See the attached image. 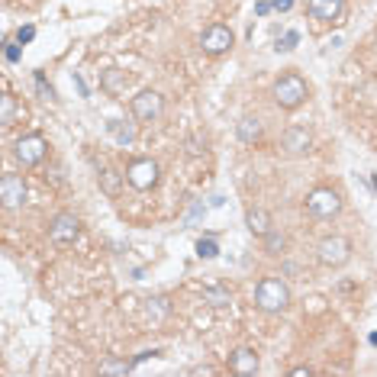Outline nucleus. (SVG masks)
<instances>
[{
	"label": "nucleus",
	"mask_w": 377,
	"mask_h": 377,
	"mask_svg": "<svg viewBox=\"0 0 377 377\" xmlns=\"http://www.w3.org/2000/svg\"><path fill=\"white\" fill-rule=\"evenodd\" d=\"M161 113H165V97L159 91H142L132 97V116L139 123H155Z\"/></svg>",
	"instance_id": "obj_7"
},
{
	"label": "nucleus",
	"mask_w": 377,
	"mask_h": 377,
	"mask_svg": "<svg viewBox=\"0 0 377 377\" xmlns=\"http://www.w3.org/2000/svg\"><path fill=\"white\" fill-rule=\"evenodd\" d=\"M123 81H126V75H123V71H116V68L104 71V91L116 94V91H120V87H123Z\"/></svg>",
	"instance_id": "obj_21"
},
{
	"label": "nucleus",
	"mask_w": 377,
	"mask_h": 377,
	"mask_svg": "<svg viewBox=\"0 0 377 377\" xmlns=\"http://www.w3.org/2000/svg\"><path fill=\"white\" fill-rule=\"evenodd\" d=\"M229 300H233V297H229L226 287H206L204 290V303H210V307H226Z\"/></svg>",
	"instance_id": "obj_19"
},
{
	"label": "nucleus",
	"mask_w": 377,
	"mask_h": 377,
	"mask_svg": "<svg viewBox=\"0 0 377 377\" xmlns=\"http://www.w3.org/2000/svg\"><path fill=\"white\" fill-rule=\"evenodd\" d=\"M307 210L309 216H316V219H332L342 213V197L329 187H316V190H309L307 197Z\"/></svg>",
	"instance_id": "obj_4"
},
{
	"label": "nucleus",
	"mask_w": 377,
	"mask_h": 377,
	"mask_svg": "<svg viewBox=\"0 0 377 377\" xmlns=\"http://www.w3.org/2000/svg\"><path fill=\"white\" fill-rule=\"evenodd\" d=\"M284 249H287V235L284 233L271 229V233L264 235V252H268V255H280Z\"/></svg>",
	"instance_id": "obj_18"
},
{
	"label": "nucleus",
	"mask_w": 377,
	"mask_h": 377,
	"mask_svg": "<svg viewBox=\"0 0 377 377\" xmlns=\"http://www.w3.org/2000/svg\"><path fill=\"white\" fill-rule=\"evenodd\" d=\"M233 46H235V36H233V30L223 26V23L210 26V30L200 36V49H204L206 55H223V52H229Z\"/></svg>",
	"instance_id": "obj_9"
},
{
	"label": "nucleus",
	"mask_w": 377,
	"mask_h": 377,
	"mask_svg": "<svg viewBox=\"0 0 377 377\" xmlns=\"http://www.w3.org/2000/svg\"><path fill=\"white\" fill-rule=\"evenodd\" d=\"M0 204L7 206V210H16V206L26 204L23 174H4V178H0Z\"/></svg>",
	"instance_id": "obj_10"
},
{
	"label": "nucleus",
	"mask_w": 377,
	"mask_h": 377,
	"mask_svg": "<svg viewBox=\"0 0 377 377\" xmlns=\"http://www.w3.org/2000/svg\"><path fill=\"white\" fill-rule=\"evenodd\" d=\"M13 116H16V104L10 94H4V97H0V123H4V126H13Z\"/></svg>",
	"instance_id": "obj_20"
},
{
	"label": "nucleus",
	"mask_w": 377,
	"mask_h": 377,
	"mask_svg": "<svg viewBox=\"0 0 377 377\" xmlns=\"http://www.w3.org/2000/svg\"><path fill=\"white\" fill-rule=\"evenodd\" d=\"M294 377H309V368H294Z\"/></svg>",
	"instance_id": "obj_31"
},
{
	"label": "nucleus",
	"mask_w": 377,
	"mask_h": 377,
	"mask_svg": "<svg viewBox=\"0 0 377 377\" xmlns=\"http://www.w3.org/2000/svg\"><path fill=\"white\" fill-rule=\"evenodd\" d=\"M316 258L323 268H342L352 261V242L345 235H326L316 245Z\"/></svg>",
	"instance_id": "obj_3"
},
{
	"label": "nucleus",
	"mask_w": 377,
	"mask_h": 377,
	"mask_svg": "<svg viewBox=\"0 0 377 377\" xmlns=\"http://www.w3.org/2000/svg\"><path fill=\"white\" fill-rule=\"evenodd\" d=\"M235 132H239V139L245 145L261 142V120H258V116H242L239 126H235Z\"/></svg>",
	"instance_id": "obj_15"
},
{
	"label": "nucleus",
	"mask_w": 377,
	"mask_h": 377,
	"mask_svg": "<svg viewBox=\"0 0 377 377\" xmlns=\"http://www.w3.org/2000/svg\"><path fill=\"white\" fill-rule=\"evenodd\" d=\"M36 87H39V94H42L46 100H55V91L46 84V78H42V75H36Z\"/></svg>",
	"instance_id": "obj_27"
},
{
	"label": "nucleus",
	"mask_w": 377,
	"mask_h": 377,
	"mask_svg": "<svg viewBox=\"0 0 377 377\" xmlns=\"http://www.w3.org/2000/svg\"><path fill=\"white\" fill-rule=\"evenodd\" d=\"M120 187H123V174L113 171V168H104V171H100V190H104L106 197H116Z\"/></svg>",
	"instance_id": "obj_16"
},
{
	"label": "nucleus",
	"mask_w": 377,
	"mask_h": 377,
	"mask_svg": "<svg viewBox=\"0 0 377 377\" xmlns=\"http://www.w3.org/2000/svg\"><path fill=\"white\" fill-rule=\"evenodd\" d=\"M197 255L210 261V258H216V255H219V245H216L213 239H200V242H197Z\"/></svg>",
	"instance_id": "obj_22"
},
{
	"label": "nucleus",
	"mask_w": 377,
	"mask_h": 377,
	"mask_svg": "<svg viewBox=\"0 0 377 377\" xmlns=\"http://www.w3.org/2000/svg\"><path fill=\"white\" fill-rule=\"evenodd\" d=\"M245 226H249L252 235H258V239H264V235L271 233V216H268V210H249L245 213Z\"/></svg>",
	"instance_id": "obj_14"
},
{
	"label": "nucleus",
	"mask_w": 377,
	"mask_h": 377,
	"mask_svg": "<svg viewBox=\"0 0 377 377\" xmlns=\"http://www.w3.org/2000/svg\"><path fill=\"white\" fill-rule=\"evenodd\" d=\"M271 7L278 10V13H287V10L294 7V0H271Z\"/></svg>",
	"instance_id": "obj_29"
},
{
	"label": "nucleus",
	"mask_w": 377,
	"mask_h": 377,
	"mask_svg": "<svg viewBox=\"0 0 377 377\" xmlns=\"http://www.w3.org/2000/svg\"><path fill=\"white\" fill-rule=\"evenodd\" d=\"M46 152H49V142L39 132H30V136H23V139H16V149H13V155H16V161L23 168H36L39 161L46 159Z\"/></svg>",
	"instance_id": "obj_5"
},
{
	"label": "nucleus",
	"mask_w": 377,
	"mask_h": 377,
	"mask_svg": "<svg viewBox=\"0 0 377 377\" xmlns=\"http://www.w3.org/2000/svg\"><path fill=\"white\" fill-rule=\"evenodd\" d=\"M271 10H274V7H271V0H258V4H255V13H258V16H268Z\"/></svg>",
	"instance_id": "obj_28"
},
{
	"label": "nucleus",
	"mask_w": 377,
	"mask_h": 377,
	"mask_svg": "<svg viewBox=\"0 0 377 377\" xmlns=\"http://www.w3.org/2000/svg\"><path fill=\"white\" fill-rule=\"evenodd\" d=\"M161 313H168V300H165V297L149 300V316H161Z\"/></svg>",
	"instance_id": "obj_25"
},
{
	"label": "nucleus",
	"mask_w": 377,
	"mask_h": 377,
	"mask_svg": "<svg viewBox=\"0 0 377 377\" xmlns=\"http://www.w3.org/2000/svg\"><path fill=\"white\" fill-rule=\"evenodd\" d=\"M129 368H132L129 361H104L100 364V374H126Z\"/></svg>",
	"instance_id": "obj_24"
},
{
	"label": "nucleus",
	"mask_w": 377,
	"mask_h": 377,
	"mask_svg": "<svg viewBox=\"0 0 377 377\" xmlns=\"http://www.w3.org/2000/svg\"><path fill=\"white\" fill-rule=\"evenodd\" d=\"M20 58V46H13V42H7V61H16Z\"/></svg>",
	"instance_id": "obj_30"
},
{
	"label": "nucleus",
	"mask_w": 377,
	"mask_h": 377,
	"mask_svg": "<svg viewBox=\"0 0 377 377\" xmlns=\"http://www.w3.org/2000/svg\"><path fill=\"white\" fill-rule=\"evenodd\" d=\"M307 10L313 20H326V23H332V20H339L342 10H345V0H307Z\"/></svg>",
	"instance_id": "obj_12"
},
{
	"label": "nucleus",
	"mask_w": 377,
	"mask_h": 377,
	"mask_svg": "<svg viewBox=\"0 0 377 377\" xmlns=\"http://www.w3.org/2000/svg\"><path fill=\"white\" fill-rule=\"evenodd\" d=\"M297 42H300V32H287L284 39H278V46L274 49H278V52H294Z\"/></svg>",
	"instance_id": "obj_23"
},
{
	"label": "nucleus",
	"mask_w": 377,
	"mask_h": 377,
	"mask_svg": "<svg viewBox=\"0 0 377 377\" xmlns=\"http://www.w3.org/2000/svg\"><path fill=\"white\" fill-rule=\"evenodd\" d=\"M110 136L116 139L120 145H129L136 139V123H120V120H110Z\"/></svg>",
	"instance_id": "obj_17"
},
{
	"label": "nucleus",
	"mask_w": 377,
	"mask_h": 377,
	"mask_svg": "<svg viewBox=\"0 0 377 377\" xmlns=\"http://www.w3.org/2000/svg\"><path fill=\"white\" fill-rule=\"evenodd\" d=\"M255 303L261 313H284L290 307V287L280 278H261L255 287Z\"/></svg>",
	"instance_id": "obj_1"
},
{
	"label": "nucleus",
	"mask_w": 377,
	"mask_h": 377,
	"mask_svg": "<svg viewBox=\"0 0 377 377\" xmlns=\"http://www.w3.org/2000/svg\"><path fill=\"white\" fill-rule=\"evenodd\" d=\"M280 145H284V152H290V155H303V152H309V145H313V136H309L307 126H290L280 136Z\"/></svg>",
	"instance_id": "obj_11"
},
{
	"label": "nucleus",
	"mask_w": 377,
	"mask_h": 377,
	"mask_svg": "<svg viewBox=\"0 0 377 377\" xmlns=\"http://www.w3.org/2000/svg\"><path fill=\"white\" fill-rule=\"evenodd\" d=\"M159 178H161V168L159 161H152V159H136L126 168V181L136 190H152L159 184Z\"/></svg>",
	"instance_id": "obj_6"
},
{
	"label": "nucleus",
	"mask_w": 377,
	"mask_h": 377,
	"mask_svg": "<svg viewBox=\"0 0 377 377\" xmlns=\"http://www.w3.org/2000/svg\"><path fill=\"white\" fill-rule=\"evenodd\" d=\"M32 36H36V26H20V30H16V42H20V46L32 42Z\"/></svg>",
	"instance_id": "obj_26"
},
{
	"label": "nucleus",
	"mask_w": 377,
	"mask_h": 377,
	"mask_svg": "<svg viewBox=\"0 0 377 377\" xmlns=\"http://www.w3.org/2000/svg\"><path fill=\"white\" fill-rule=\"evenodd\" d=\"M307 97H309V87L300 75H284L274 84V104H278L280 110H297Z\"/></svg>",
	"instance_id": "obj_2"
},
{
	"label": "nucleus",
	"mask_w": 377,
	"mask_h": 377,
	"mask_svg": "<svg viewBox=\"0 0 377 377\" xmlns=\"http://www.w3.org/2000/svg\"><path fill=\"white\" fill-rule=\"evenodd\" d=\"M229 368H233L235 374H255L258 371V354L252 352V348H235L233 358H229Z\"/></svg>",
	"instance_id": "obj_13"
},
{
	"label": "nucleus",
	"mask_w": 377,
	"mask_h": 377,
	"mask_svg": "<svg viewBox=\"0 0 377 377\" xmlns=\"http://www.w3.org/2000/svg\"><path fill=\"white\" fill-rule=\"evenodd\" d=\"M78 235H81V219H78L75 213H58V216L49 223V239H52L55 245H68Z\"/></svg>",
	"instance_id": "obj_8"
}]
</instances>
